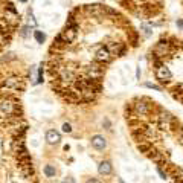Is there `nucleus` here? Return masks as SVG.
I'll return each mask as SVG.
<instances>
[{"label": "nucleus", "instance_id": "9d476101", "mask_svg": "<svg viewBox=\"0 0 183 183\" xmlns=\"http://www.w3.org/2000/svg\"><path fill=\"white\" fill-rule=\"evenodd\" d=\"M148 156H150V159H151V160H154L157 165L165 163V156L162 154V153H159V151H150V153H148Z\"/></svg>", "mask_w": 183, "mask_h": 183}, {"label": "nucleus", "instance_id": "4be33fe9", "mask_svg": "<svg viewBox=\"0 0 183 183\" xmlns=\"http://www.w3.org/2000/svg\"><path fill=\"white\" fill-rule=\"evenodd\" d=\"M177 26H179V28H183V20H179V21H177Z\"/></svg>", "mask_w": 183, "mask_h": 183}, {"label": "nucleus", "instance_id": "6ab92c4d", "mask_svg": "<svg viewBox=\"0 0 183 183\" xmlns=\"http://www.w3.org/2000/svg\"><path fill=\"white\" fill-rule=\"evenodd\" d=\"M29 23H31L32 26H35V20L32 17V12H31V11H29Z\"/></svg>", "mask_w": 183, "mask_h": 183}, {"label": "nucleus", "instance_id": "423d86ee", "mask_svg": "<svg viewBox=\"0 0 183 183\" xmlns=\"http://www.w3.org/2000/svg\"><path fill=\"white\" fill-rule=\"evenodd\" d=\"M3 86H5L6 89L20 90V89H23V81H21L20 78H17V76H12V78H8V79H5Z\"/></svg>", "mask_w": 183, "mask_h": 183}, {"label": "nucleus", "instance_id": "a211bd4d", "mask_svg": "<svg viewBox=\"0 0 183 183\" xmlns=\"http://www.w3.org/2000/svg\"><path fill=\"white\" fill-rule=\"evenodd\" d=\"M61 183H75V179H73V177H66Z\"/></svg>", "mask_w": 183, "mask_h": 183}, {"label": "nucleus", "instance_id": "412c9836", "mask_svg": "<svg viewBox=\"0 0 183 183\" xmlns=\"http://www.w3.org/2000/svg\"><path fill=\"white\" fill-rule=\"evenodd\" d=\"M87 183H101V182H99V180H96V179H90Z\"/></svg>", "mask_w": 183, "mask_h": 183}, {"label": "nucleus", "instance_id": "7ed1b4c3", "mask_svg": "<svg viewBox=\"0 0 183 183\" xmlns=\"http://www.w3.org/2000/svg\"><path fill=\"white\" fill-rule=\"evenodd\" d=\"M154 58H163L165 55H168L171 52V47H169V43L168 41H165V40H160L157 44H156V47H154Z\"/></svg>", "mask_w": 183, "mask_h": 183}, {"label": "nucleus", "instance_id": "2eb2a0df", "mask_svg": "<svg viewBox=\"0 0 183 183\" xmlns=\"http://www.w3.org/2000/svg\"><path fill=\"white\" fill-rule=\"evenodd\" d=\"M145 86H146V87H150V89H154V90H159V92L162 90V89H160L159 86H156V84H151V83H146Z\"/></svg>", "mask_w": 183, "mask_h": 183}, {"label": "nucleus", "instance_id": "f8f14e48", "mask_svg": "<svg viewBox=\"0 0 183 183\" xmlns=\"http://www.w3.org/2000/svg\"><path fill=\"white\" fill-rule=\"evenodd\" d=\"M34 37H35V40L38 43H43V41L46 40V35H44L41 31H35V32H34Z\"/></svg>", "mask_w": 183, "mask_h": 183}, {"label": "nucleus", "instance_id": "9b49d317", "mask_svg": "<svg viewBox=\"0 0 183 183\" xmlns=\"http://www.w3.org/2000/svg\"><path fill=\"white\" fill-rule=\"evenodd\" d=\"M44 174H46L47 177H55V174H56L55 166H52V165H46V166H44Z\"/></svg>", "mask_w": 183, "mask_h": 183}, {"label": "nucleus", "instance_id": "5701e85b", "mask_svg": "<svg viewBox=\"0 0 183 183\" xmlns=\"http://www.w3.org/2000/svg\"><path fill=\"white\" fill-rule=\"evenodd\" d=\"M18 2H21V3H26V2H28V0H18Z\"/></svg>", "mask_w": 183, "mask_h": 183}, {"label": "nucleus", "instance_id": "aec40b11", "mask_svg": "<svg viewBox=\"0 0 183 183\" xmlns=\"http://www.w3.org/2000/svg\"><path fill=\"white\" fill-rule=\"evenodd\" d=\"M179 137H180V141H182V144H183V127L179 128Z\"/></svg>", "mask_w": 183, "mask_h": 183}, {"label": "nucleus", "instance_id": "f03ea898", "mask_svg": "<svg viewBox=\"0 0 183 183\" xmlns=\"http://www.w3.org/2000/svg\"><path fill=\"white\" fill-rule=\"evenodd\" d=\"M156 78L160 81V83H169L171 79H172V72L169 70V67L168 66H165V64H157L156 66Z\"/></svg>", "mask_w": 183, "mask_h": 183}, {"label": "nucleus", "instance_id": "20e7f679", "mask_svg": "<svg viewBox=\"0 0 183 183\" xmlns=\"http://www.w3.org/2000/svg\"><path fill=\"white\" fill-rule=\"evenodd\" d=\"M17 110V104L12 101V99H3L0 102V111L5 114V116H9V114H14Z\"/></svg>", "mask_w": 183, "mask_h": 183}, {"label": "nucleus", "instance_id": "ddd939ff", "mask_svg": "<svg viewBox=\"0 0 183 183\" xmlns=\"http://www.w3.org/2000/svg\"><path fill=\"white\" fill-rule=\"evenodd\" d=\"M141 28H142V31H144L145 37H150V35H151V28H150L146 23H142V25H141Z\"/></svg>", "mask_w": 183, "mask_h": 183}, {"label": "nucleus", "instance_id": "f3484780", "mask_svg": "<svg viewBox=\"0 0 183 183\" xmlns=\"http://www.w3.org/2000/svg\"><path fill=\"white\" fill-rule=\"evenodd\" d=\"M63 131L70 133V131H72V128H70V125H69V124H64V125H63Z\"/></svg>", "mask_w": 183, "mask_h": 183}, {"label": "nucleus", "instance_id": "4468645a", "mask_svg": "<svg viewBox=\"0 0 183 183\" xmlns=\"http://www.w3.org/2000/svg\"><path fill=\"white\" fill-rule=\"evenodd\" d=\"M157 172H159V176H160V179H168V174H166V171H163V169L160 168V165L157 166Z\"/></svg>", "mask_w": 183, "mask_h": 183}, {"label": "nucleus", "instance_id": "f257e3e1", "mask_svg": "<svg viewBox=\"0 0 183 183\" xmlns=\"http://www.w3.org/2000/svg\"><path fill=\"white\" fill-rule=\"evenodd\" d=\"M111 52L109 51L107 44L105 46H98L96 51H95V61L99 63V64H104V63H109L111 60Z\"/></svg>", "mask_w": 183, "mask_h": 183}, {"label": "nucleus", "instance_id": "0eeeda50", "mask_svg": "<svg viewBox=\"0 0 183 183\" xmlns=\"http://www.w3.org/2000/svg\"><path fill=\"white\" fill-rule=\"evenodd\" d=\"M107 145V142H105V139L102 137V136H93L92 137V146L93 148H96V150H104Z\"/></svg>", "mask_w": 183, "mask_h": 183}, {"label": "nucleus", "instance_id": "6e6552de", "mask_svg": "<svg viewBox=\"0 0 183 183\" xmlns=\"http://www.w3.org/2000/svg\"><path fill=\"white\" fill-rule=\"evenodd\" d=\"M46 141H47L49 144H58V142L61 141V136H60L58 131H55V130H49V131L46 133Z\"/></svg>", "mask_w": 183, "mask_h": 183}, {"label": "nucleus", "instance_id": "dca6fc26", "mask_svg": "<svg viewBox=\"0 0 183 183\" xmlns=\"http://www.w3.org/2000/svg\"><path fill=\"white\" fill-rule=\"evenodd\" d=\"M28 32H29V28H28V26H25V28L21 29V32H20V34H21V37H26V35H28Z\"/></svg>", "mask_w": 183, "mask_h": 183}, {"label": "nucleus", "instance_id": "39448f33", "mask_svg": "<svg viewBox=\"0 0 183 183\" xmlns=\"http://www.w3.org/2000/svg\"><path fill=\"white\" fill-rule=\"evenodd\" d=\"M151 104H146L145 101L142 99V101H137L136 104H134V113L137 114V116H146V114H150L151 113Z\"/></svg>", "mask_w": 183, "mask_h": 183}, {"label": "nucleus", "instance_id": "1a4fd4ad", "mask_svg": "<svg viewBox=\"0 0 183 183\" xmlns=\"http://www.w3.org/2000/svg\"><path fill=\"white\" fill-rule=\"evenodd\" d=\"M111 169H113V166H111V163H110L109 160L101 162L99 166H98V171H99V174H102V176H109V174H111Z\"/></svg>", "mask_w": 183, "mask_h": 183}]
</instances>
